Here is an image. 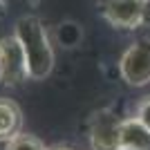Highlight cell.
Masks as SVG:
<instances>
[{"instance_id": "9", "label": "cell", "mask_w": 150, "mask_h": 150, "mask_svg": "<svg viewBox=\"0 0 150 150\" xmlns=\"http://www.w3.org/2000/svg\"><path fill=\"white\" fill-rule=\"evenodd\" d=\"M58 38H61V43L65 47H72V45L79 43V38H81V29L74 25V23H63L58 27Z\"/></svg>"}, {"instance_id": "3", "label": "cell", "mask_w": 150, "mask_h": 150, "mask_svg": "<svg viewBox=\"0 0 150 150\" xmlns=\"http://www.w3.org/2000/svg\"><path fill=\"white\" fill-rule=\"evenodd\" d=\"M29 79L25 52L16 36L0 38V83L2 85H20Z\"/></svg>"}, {"instance_id": "4", "label": "cell", "mask_w": 150, "mask_h": 150, "mask_svg": "<svg viewBox=\"0 0 150 150\" xmlns=\"http://www.w3.org/2000/svg\"><path fill=\"white\" fill-rule=\"evenodd\" d=\"M121 117L112 110H99L90 121L92 150H121Z\"/></svg>"}, {"instance_id": "12", "label": "cell", "mask_w": 150, "mask_h": 150, "mask_svg": "<svg viewBox=\"0 0 150 150\" xmlns=\"http://www.w3.org/2000/svg\"><path fill=\"white\" fill-rule=\"evenodd\" d=\"M50 150H74L72 146H54V148H50Z\"/></svg>"}, {"instance_id": "6", "label": "cell", "mask_w": 150, "mask_h": 150, "mask_svg": "<svg viewBox=\"0 0 150 150\" xmlns=\"http://www.w3.org/2000/svg\"><path fill=\"white\" fill-rule=\"evenodd\" d=\"M121 150H150V130L137 117L121 121Z\"/></svg>"}, {"instance_id": "7", "label": "cell", "mask_w": 150, "mask_h": 150, "mask_svg": "<svg viewBox=\"0 0 150 150\" xmlns=\"http://www.w3.org/2000/svg\"><path fill=\"white\" fill-rule=\"evenodd\" d=\"M23 132V112L9 99H0V144L11 141Z\"/></svg>"}, {"instance_id": "2", "label": "cell", "mask_w": 150, "mask_h": 150, "mask_svg": "<svg viewBox=\"0 0 150 150\" xmlns=\"http://www.w3.org/2000/svg\"><path fill=\"white\" fill-rule=\"evenodd\" d=\"M119 74L130 88L150 83V38H137L119 58Z\"/></svg>"}, {"instance_id": "8", "label": "cell", "mask_w": 150, "mask_h": 150, "mask_svg": "<svg viewBox=\"0 0 150 150\" xmlns=\"http://www.w3.org/2000/svg\"><path fill=\"white\" fill-rule=\"evenodd\" d=\"M5 150H50V148H47L38 137L20 132L18 137H13L11 141H7V144H5Z\"/></svg>"}, {"instance_id": "1", "label": "cell", "mask_w": 150, "mask_h": 150, "mask_svg": "<svg viewBox=\"0 0 150 150\" xmlns=\"http://www.w3.org/2000/svg\"><path fill=\"white\" fill-rule=\"evenodd\" d=\"M13 36L20 40V47L25 52L27 72L31 81H43L54 69V47H52L50 34L45 29L43 20L38 16H23L16 20Z\"/></svg>"}, {"instance_id": "5", "label": "cell", "mask_w": 150, "mask_h": 150, "mask_svg": "<svg viewBox=\"0 0 150 150\" xmlns=\"http://www.w3.org/2000/svg\"><path fill=\"white\" fill-rule=\"evenodd\" d=\"M148 0H101V13L112 27L134 29L144 25Z\"/></svg>"}, {"instance_id": "11", "label": "cell", "mask_w": 150, "mask_h": 150, "mask_svg": "<svg viewBox=\"0 0 150 150\" xmlns=\"http://www.w3.org/2000/svg\"><path fill=\"white\" fill-rule=\"evenodd\" d=\"M144 25H150V0H148V5H146V11H144ZM141 25V27H144Z\"/></svg>"}, {"instance_id": "10", "label": "cell", "mask_w": 150, "mask_h": 150, "mask_svg": "<svg viewBox=\"0 0 150 150\" xmlns=\"http://www.w3.org/2000/svg\"><path fill=\"white\" fill-rule=\"evenodd\" d=\"M134 117H137V119H139V121H141V123H144L146 128L150 130V94H148V96H144V99L139 101Z\"/></svg>"}]
</instances>
